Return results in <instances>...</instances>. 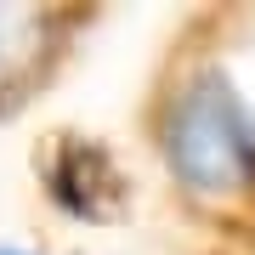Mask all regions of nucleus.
I'll return each instance as SVG.
<instances>
[{"instance_id": "f03ea898", "label": "nucleus", "mask_w": 255, "mask_h": 255, "mask_svg": "<svg viewBox=\"0 0 255 255\" xmlns=\"http://www.w3.org/2000/svg\"><path fill=\"white\" fill-rule=\"evenodd\" d=\"M46 187H51V199L63 204L68 216H80V221H102L119 204V193H125V182H119V170H114V153L97 147V142H80V136H63L51 147Z\"/></svg>"}, {"instance_id": "20e7f679", "label": "nucleus", "mask_w": 255, "mask_h": 255, "mask_svg": "<svg viewBox=\"0 0 255 255\" xmlns=\"http://www.w3.org/2000/svg\"><path fill=\"white\" fill-rule=\"evenodd\" d=\"M0 255H34V250H23V244H0Z\"/></svg>"}, {"instance_id": "f257e3e1", "label": "nucleus", "mask_w": 255, "mask_h": 255, "mask_svg": "<svg viewBox=\"0 0 255 255\" xmlns=\"http://www.w3.org/2000/svg\"><path fill=\"white\" fill-rule=\"evenodd\" d=\"M159 159L187 199L238 204L255 193V114L227 68L204 63L176 80L159 114Z\"/></svg>"}, {"instance_id": "7ed1b4c3", "label": "nucleus", "mask_w": 255, "mask_h": 255, "mask_svg": "<svg viewBox=\"0 0 255 255\" xmlns=\"http://www.w3.org/2000/svg\"><path fill=\"white\" fill-rule=\"evenodd\" d=\"M40 40H46V28H40V11L0 6V85H6L11 74H23L28 63H34Z\"/></svg>"}]
</instances>
